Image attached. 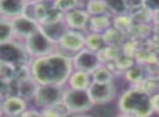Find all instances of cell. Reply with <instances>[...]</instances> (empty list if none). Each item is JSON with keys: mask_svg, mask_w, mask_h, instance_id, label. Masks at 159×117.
Returning a JSON list of instances; mask_svg holds the SVG:
<instances>
[{"mask_svg": "<svg viewBox=\"0 0 159 117\" xmlns=\"http://www.w3.org/2000/svg\"><path fill=\"white\" fill-rule=\"evenodd\" d=\"M72 67L71 58L53 53L34 60L31 66V77L38 85L61 86L72 75Z\"/></svg>", "mask_w": 159, "mask_h": 117, "instance_id": "obj_1", "label": "cell"}, {"mask_svg": "<svg viewBox=\"0 0 159 117\" xmlns=\"http://www.w3.org/2000/svg\"><path fill=\"white\" fill-rule=\"evenodd\" d=\"M152 97L142 88L130 89L119 99V108L121 113L133 117H150L154 112Z\"/></svg>", "mask_w": 159, "mask_h": 117, "instance_id": "obj_2", "label": "cell"}, {"mask_svg": "<svg viewBox=\"0 0 159 117\" xmlns=\"http://www.w3.org/2000/svg\"><path fill=\"white\" fill-rule=\"evenodd\" d=\"M63 104L69 113H85L94 105V102L89 95V90H76L68 89L64 92Z\"/></svg>", "mask_w": 159, "mask_h": 117, "instance_id": "obj_3", "label": "cell"}, {"mask_svg": "<svg viewBox=\"0 0 159 117\" xmlns=\"http://www.w3.org/2000/svg\"><path fill=\"white\" fill-rule=\"evenodd\" d=\"M66 90L59 85H38L35 93V103L40 107L50 108L63 103Z\"/></svg>", "mask_w": 159, "mask_h": 117, "instance_id": "obj_4", "label": "cell"}, {"mask_svg": "<svg viewBox=\"0 0 159 117\" xmlns=\"http://www.w3.org/2000/svg\"><path fill=\"white\" fill-rule=\"evenodd\" d=\"M53 47L55 43L49 40L40 29L32 36H30L25 42L26 51L30 55L35 56L36 58H42L53 54Z\"/></svg>", "mask_w": 159, "mask_h": 117, "instance_id": "obj_5", "label": "cell"}, {"mask_svg": "<svg viewBox=\"0 0 159 117\" xmlns=\"http://www.w3.org/2000/svg\"><path fill=\"white\" fill-rule=\"evenodd\" d=\"M26 48H22L19 44L14 42H8L0 44V60L1 64L6 66H21L25 64L27 59Z\"/></svg>", "mask_w": 159, "mask_h": 117, "instance_id": "obj_6", "label": "cell"}, {"mask_svg": "<svg viewBox=\"0 0 159 117\" xmlns=\"http://www.w3.org/2000/svg\"><path fill=\"white\" fill-rule=\"evenodd\" d=\"M100 62L102 60H100L98 53L89 48H84L77 54H75L72 59V64L76 70L84 71L89 75H92L98 67L102 66Z\"/></svg>", "mask_w": 159, "mask_h": 117, "instance_id": "obj_7", "label": "cell"}, {"mask_svg": "<svg viewBox=\"0 0 159 117\" xmlns=\"http://www.w3.org/2000/svg\"><path fill=\"white\" fill-rule=\"evenodd\" d=\"M89 92L93 100L94 104H105L110 102L115 97L116 90L115 85L111 83H98L92 82L89 88Z\"/></svg>", "mask_w": 159, "mask_h": 117, "instance_id": "obj_8", "label": "cell"}, {"mask_svg": "<svg viewBox=\"0 0 159 117\" xmlns=\"http://www.w3.org/2000/svg\"><path fill=\"white\" fill-rule=\"evenodd\" d=\"M11 23L13 27L14 35L25 38V41L40 29L39 23L24 16L18 17V18L11 20Z\"/></svg>", "mask_w": 159, "mask_h": 117, "instance_id": "obj_9", "label": "cell"}, {"mask_svg": "<svg viewBox=\"0 0 159 117\" xmlns=\"http://www.w3.org/2000/svg\"><path fill=\"white\" fill-rule=\"evenodd\" d=\"M40 30L44 32V34L52 41L55 44H59L60 41L63 38L66 33L69 31V27L66 25V21L63 19L57 21H51V22L43 23L40 24Z\"/></svg>", "mask_w": 159, "mask_h": 117, "instance_id": "obj_10", "label": "cell"}, {"mask_svg": "<svg viewBox=\"0 0 159 117\" xmlns=\"http://www.w3.org/2000/svg\"><path fill=\"white\" fill-rule=\"evenodd\" d=\"M59 45L62 48L66 49L72 53H79L82 49H84V45H86V37H84L81 32L75 31V30H69L60 41Z\"/></svg>", "mask_w": 159, "mask_h": 117, "instance_id": "obj_11", "label": "cell"}, {"mask_svg": "<svg viewBox=\"0 0 159 117\" xmlns=\"http://www.w3.org/2000/svg\"><path fill=\"white\" fill-rule=\"evenodd\" d=\"M64 21L70 30H81L89 24L91 17L89 12L84 9H74L64 14Z\"/></svg>", "mask_w": 159, "mask_h": 117, "instance_id": "obj_12", "label": "cell"}, {"mask_svg": "<svg viewBox=\"0 0 159 117\" xmlns=\"http://www.w3.org/2000/svg\"><path fill=\"white\" fill-rule=\"evenodd\" d=\"M26 2L21 0H3L0 2V14L5 19L11 18L12 20L23 16Z\"/></svg>", "mask_w": 159, "mask_h": 117, "instance_id": "obj_13", "label": "cell"}, {"mask_svg": "<svg viewBox=\"0 0 159 117\" xmlns=\"http://www.w3.org/2000/svg\"><path fill=\"white\" fill-rule=\"evenodd\" d=\"M2 112L8 116H16L26 110V101L21 96L9 95L2 101Z\"/></svg>", "mask_w": 159, "mask_h": 117, "instance_id": "obj_14", "label": "cell"}, {"mask_svg": "<svg viewBox=\"0 0 159 117\" xmlns=\"http://www.w3.org/2000/svg\"><path fill=\"white\" fill-rule=\"evenodd\" d=\"M92 76L84 71L76 70L72 72L71 77L69 78L68 83L70 89H76V90H89L93 80L91 79Z\"/></svg>", "mask_w": 159, "mask_h": 117, "instance_id": "obj_15", "label": "cell"}, {"mask_svg": "<svg viewBox=\"0 0 159 117\" xmlns=\"http://www.w3.org/2000/svg\"><path fill=\"white\" fill-rule=\"evenodd\" d=\"M38 84L35 82L33 78H25L23 81L18 83V96L26 100L30 97L35 96V93L37 91Z\"/></svg>", "mask_w": 159, "mask_h": 117, "instance_id": "obj_16", "label": "cell"}, {"mask_svg": "<svg viewBox=\"0 0 159 117\" xmlns=\"http://www.w3.org/2000/svg\"><path fill=\"white\" fill-rule=\"evenodd\" d=\"M13 36H14V31H13L11 20H7L5 18H1V20H0V44L11 42Z\"/></svg>", "mask_w": 159, "mask_h": 117, "instance_id": "obj_17", "label": "cell"}, {"mask_svg": "<svg viewBox=\"0 0 159 117\" xmlns=\"http://www.w3.org/2000/svg\"><path fill=\"white\" fill-rule=\"evenodd\" d=\"M91 29L94 31V33H99V32H106L109 30L110 27V21L107 16H98L91 18L89 21Z\"/></svg>", "mask_w": 159, "mask_h": 117, "instance_id": "obj_18", "label": "cell"}, {"mask_svg": "<svg viewBox=\"0 0 159 117\" xmlns=\"http://www.w3.org/2000/svg\"><path fill=\"white\" fill-rule=\"evenodd\" d=\"M91 76L93 82H98V83H111L112 82V72L105 66H99Z\"/></svg>", "mask_w": 159, "mask_h": 117, "instance_id": "obj_19", "label": "cell"}, {"mask_svg": "<svg viewBox=\"0 0 159 117\" xmlns=\"http://www.w3.org/2000/svg\"><path fill=\"white\" fill-rule=\"evenodd\" d=\"M105 44L106 43L104 36L99 33H92L86 37V47L96 53H98L105 46Z\"/></svg>", "mask_w": 159, "mask_h": 117, "instance_id": "obj_20", "label": "cell"}, {"mask_svg": "<svg viewBox=\"0 0 159 117\" xmlns=\"http://www.w3.org/2000/svg\"><path fill=\"white\" fill-rule=\"evenodd\" d=\"M108 10V5L105 1H89L86 3V11L89 16H104Z\"/></svg>", "mask_w": 159, "mask_h": 117, "instance_id": "obj_21", "label": "cell"}, {"mask_svg": "<svg viewBox=\"0 0 159 117\" xmlns=\"http://www.w3.org/2000/svg\"><path fill=\"white\" fill-rule=\"evenodd\" d=\"M55 8L60 11L61 13H68V12L72 11L74 9H77L80 6L79 1H74V0H58L56 2H53Z\"/></svg>", "mask_w": 159, "mask_h": 117, "instance_id": "obj_22", "label": "cell"}, {"mask_svg": "<svg viewBox=\"0 0 159 117\" xmlns=\"http://www.w3.org/2000/svg\"><path fill=\"white\" fill-rule=\"evenodd\" d=\"M108 5V10L117 14L118 17L125 16V13L129 11V3L125 1H111L107 2Z\"/></svg>", "mask_w": 159, "mask_h": 117, "instance_id": "obj_23", "label": "cell"}, {"mask_svg": "<svg viewBox=\"0 0 159 117\" xmlns=\"http://www.w3.org/2000/svg\"><path fill=\"white\" fill-rule=\"evenodd\" d=\"M143 69L139 66L131 67L128 71H126V78H128L129 81L133 82V83H139V82H143Z\"/></svg>", "mask_w": 159, "mask_h": 117, "instance_id": "obj_24", "label": "cell"}, {"mask_svg": "<svg viewBox=\"0 0 159 117\" xmlns=\"http://www.w3.org/2000/svg\"><path fill=\"white\" fill-rule=\"evenodd\" d=\"M131 24H132V23H131V20L129 19V17H126V16L118 17V18L115 20V27L118 30V31L121 32V33L130 29Z\"/></svg>", "mask_w": 159, "mask_h": 117, "instance_id": "obj_25", "label": "cell"}, {"mask_svg": "<svg viewBox=\"0 0 159 117\" xmlns=\"http://www.w3.org/2000/svg\"><path fill=\"white\" fill-rule=\"evenodd\" d=\"M143 7H144V9H146L148 12H152V13L156 14L159 12V1H156V0L144 1Z\"/></svg>", "mask_w": 159, "mask_h": 117, "instance_id": "obj_26", "label": "cell"}, {"mask_svg": "<svg viewBox=\"0 0 159 117\" xmlns=\"http://www.w3.org/2000/svg\"><path fill=\"white\" fill-rule=\"evenodd\" d=\"M152 108H154V112H156V113H158V114H159V92L152 95Z\"/></svg>", "mask_w": 159, "mask_h": 117, "instance_id": "obj_27", "label": "cell"}, {"mask_svg": "<svg viewBox=\"0 0 159 117\" xmlns=\"http://www.w3.org/2000/svg\"><path fill=\"white\" fill-rule=\"evenodd\" d=\"M115 117H133V116H131V115H128V114H124V113H121V114L117 115V116H115Z\"/></svg>", "mask_w": 159, "mask_h": 117, "instance_id": "obj_28", "label": "cell"}, {"mask_svg": "<svg viewBox=\"0 0 159 117\" xmlns=\"http://www.w3.org/2000/svg\"><path fill=\"white\" fill-rule=\"evenodd\" d=\"M74 117H89V116H83V115H80V116H74Z\"/></svg>", "mask_w": 159, "mask_h": 117, "instance_id": "obj_29", "label": "cell"}]
</instances>
